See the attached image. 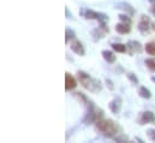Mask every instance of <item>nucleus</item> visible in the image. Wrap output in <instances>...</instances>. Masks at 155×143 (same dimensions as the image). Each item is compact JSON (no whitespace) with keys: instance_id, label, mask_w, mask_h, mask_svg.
<instances>
[{"instance_id":"nucleus-4","label":"nucleus","mask_w":155,"mask_h":143,"mask_svg":"<svg viewBox=\"0 0 155 143\" xmlns=\"http://www.w3.org/2000/svg\"><path fill=\"white\" fill-rule=\"evenodd\" d=\"M77 77H78V81L81 82V84H82L84 88L89 89V87H90V84H91L93 78H91V77H90L88 73H85L84 71H78L77 72Z\"/></svg>"},{"instance_id":"nucleus-27","label":"nucleus","mask_w":155,"mask_h":143,"mask_svg":"<svg viewBox=\"0 0 155 143\" xmlns=\"http://www.w3.org/2000/svg\"><path fill=\"white\" fill-rule=\"evenodd\" d=\"M152 81H153V82L155 83V77H152Z\"/></svg>"},{"instance_id":"nucleus-2","label":"nucleus","mask_w":155,"mask_h":143,"mask_svg":"<svg viewBox=\"0 0 155 143\" xmlns=\"http://www.w3.org/2000/svg\"><path fill=\"white\" fill-rule=\"evenodd\" d=\"M137 121L141 125H144V124H154L155 125V114L150 111L142 112L140 117L137 118Z\"/></svg>"},{"instance_id":"nucleus-20","label":"nucleus","mask_w":155,"mask_h":143,"mask_svg":"<svg viewBox=\"0 0 155 143\" xmlns=\"http://www.w3.org/2000/svg\"><path fill=\"white\" fill-rule=\"evenodd\" d=\"M126 76H127V78H129V79H130V81H131L134 84H137V83H138V78H137V77H136V76H135L132 72H129Z\"/></svg>"},{"instance_id":"nucleus-8","label":"nucleus","mask_w":155,"mask_h":143,"mask_svg":"<svg viewBox=\"0 0 155 143\" xmlns=\"http://www.w3.org/2000/svg\"><path fill=\"white\" fill-rule=\"evenodd\" d=\"M102 57H104V59L108 63V64H113V63H116L117 60V57L116 54L113 53V52H111V51H107V49H105V51H102Z\"/></svg>"},{"instance_id":"nucleus-11","label":"nucleus","mask_w":155,"mask_h":143,"mask_svg":"<svg viewBox=\"0 0 155 143\" xmlns=\"http://www.w3.org/2000/svg\"><path fill=\"white\" fill-rule=\"evenodd\" d=\"M127 47H129L132 52H137V53H141V52H142V45H141L138 41H134V40L129 41V42H127Z\"/></svg>"},{"instance_id":"nucleus-26","label":"nucleus","mask_w":155,"mask_h":143,"mask_svg":"<svg viewBox=\"0 0 155 143\" xmlns=\"http://www.w3.org/2000/svg\"><path fill=\"white\" fill-rule=\"evenodd\" d=\"M149 1H150L152 4H155V0H149Z\"/></svg>"},{"instance_id":"nucleus-15","label":"nucleus","mask_w":155,"mask_h":143,"mask_svg":"<svg viewBox=\"0 0 155 143\" xmlns=\"http://www.w3.org/2000/svg\"><path fill=\"white\" fill-rule=\"evenodd\" d=\"M146 66L148 68V70L152 72L155 71V58H149V59H146L144 62Z\"/></svg>"},{"instance_id":"nucleus-5","label":"nucleus","mask_w":155,"mask_h":143,"mask_svg":"<svg viewBox=\"0 0 155 143\" xmlns=\"http://www.w3.org/2000/svg\"><path fill=\"white\" fill-rule=\"evenodd\" d=\"M76 87H77V82H76L75 77H74L71 73L66 72V73H65V90L69 91V90L75 89Z\"/></svg>"},{"instance_id":"nucleus-22","label":"nucleus","mask_w":155,"mask_h":143,"mask_svg":"<svg viewBox=\"0 0 155 143\" xmlns=\"http://www.w3.org/2000/svg\"><path fill=\"white\" fill-rule=\"evenodd\" d=\"M116 141H118V142H129V138H127L126 136L121 135V136H118V137H116Z\"/></svg>"},{"instance_id":"nucleus-13","label":"nucleus","mask_w":155,"mask_h":143,"mask_svg":"<svg viewBox=\"0 0 155 143\" xmlns=\"http://www.w3.org/2000/svg\"><path fill=\"white\" fill-rule=\"evenodd\" d=\"M138 94H140V96L143 98V99H150V98H152L150 90L147 89L146 87H141V88L138 89Z\"/></svg>"},{"instance_id":"nucleus-9","label":"nucleus","mask_w":155,"mask_h":143,"mask_svg":"<svg viewBox=\"0 0 155 143\" xmlns=\"http://www.w3.org/2000/svg\"><path fill=\"white\" fill-rule=\"evenodd\" d=\"M129 24H130V23H124V22L118 23L116 25V30L119 34H127V33H130V30H131V28H130Z\"/></svg>"},{"instance_id":"nucleus-10","label":"nucleus","mask_w":155,"mask_h":143,"mask_svg":"<svg viewBox=\"0 0 155 143\" xmlns=\"http://www.w3.org/2000/svg\"><path fill=\"white\" fill-rule=\"evenodd\" d=\"M110 109L113 112V113H118L119 112V109H120V106H121V99L120 98H116L114 100H112L111 102H110Z\"/></svg>"},{"instance_id":"nucleus-3","label":"nucleus","mask_w":155,"mask_h":143,"mask_svg":"<svg viewBox=\"0 0 155 143\" xmlns=\"http://www.w3.org/2000/svg\"><path fill=\"white\" fill-rule=\"evenodd\" d=\"M85 18L88 19H99L101 23H105L108 17L104 13H100V12H95V11H91V10H88L85 11Z\"/></svg>"},{"instance_id":"nucleus-12","label":"nucleus","mask_w":155,"mask_h":143,"mask_svg":"<svg viewBox=\"0 0 155 143\" xmlns=\"http://www.w3.org/2000/svg\"><path fill=\"white\" fill-rule=\"evenodd\" d=\"M118 8H123V10H125L130 16H132V15L135 13V8H134L131 5L126 4V2H121V4H119V5H118Z\"/></svg>"},{"instance_id":"nucleus-18","label":"nucleus","mask_w":155,"mask_h":143,"mask_svg":"<svg viewBox=\"0 0 155 143\" xmlns=\"http://www.w3.org/2000/svg\"><path fill=\"white\" fill-rule=\"evenodd\" d=\"M75 96L77 98L78 100H81L82 102H84L85 105H88V104H89V100H88V98H87L84 94H82V93H75Z\"/></svg>"},{"instance_id":"nucleus-28","label":"nucleus","mask_w":155,"mask_h":143,"mask_svg":"<svg viewBox=\"0 0 155 143\" xmlns=\"http://www.w3.org/2000/svg\"><path fill=\"white\" fill-rule=\"evenodd\" d=\"M153 27H154V29H155V24H154V25H153Z\"/></svg>"},{"instance_id":"nucleus-1","label":"nucleus","mask_w":155,"mask_h":143,"mask_svg":"<svg viewBox=\"0 0 155 143\" xmlns=\"http://www.w3.org/2000/svg\"><path fill=\"white\" fill-rule=\"evenodd\" d=\"M95 126L100 132H102L107 137H113L118 132V126L112 120H106L101 118L95 121Z\"/></svg>"},{"instance_id":"nucleus-7","label":"nucleus","mask_w":155,"mask_h":143,"mask_svg":"<svg viewBox=\"0 0 155 143\" xmlns=\"http://www.w3.org/2000/svg\"><path fill=\"white\" fill-rule=\"evenodd\" d=\"M70 47H71V49H72L76 54H78V55H84V53H85L84 47L82 46V43H81L79 41H77V40H75V41L70 45Z\"/></svg>"},{"instance_id":"nucleus-14","label":"nucleus","mask_w":155,"mask_h":143,"mask_svg":"<svg viewBox=\"0 0 155 143\" xmlns=\"http://www.w3.org/2000/svg\"><path fill=\"white\" fill-rule=\"evenodd\" d=\"M144 48H146V52H147L149 55H155V41L148 42Z\"/></svg>"},{"instance_id":"nucleus-24","label":"nucleus","mask_w":155,"mask_h":143,"mask_svg":"<svg viewBox=\"0 0 155 143\" xmlns=\"http://www.w3.org/2000/svg\"><path fill=\"white\" fill-rule=\"evenodd\" d=\"M150 12H152V13H153V15L155 16V4L153 5V6H152V7H150Z\"/></svg>"},{"instance_id":"nucleus-6","label":"nucleus","mask_w":155,"mask_h":143,"mask_svg":"<svg viewBox=\"0 0 155 143\" xmlns=\"http://www.w3.org/2000/svg\"><path fill=\"white\" fill-rule=\"evenodd\" d=\"M138 30H140V33L141 34H143V35H146V34H148L149 33V30H150V27H149V19L146 17V16H142V19H141V22L138 23Z\"/></svg>"},{"instance_id":"nucleus-17","label":"nucleus","mask_w":155,"mask_h":143,"mask_svg":"<svg viewBox=\"0 0 155 143\" xmlns=\"http://www.w3.org/2000/svg\"><path fill=\"white\" fill-rule=\"evenodd\" d=\"M66 37H65V41H66V43L69 42V40H71V38H75L76 37V34H75V32L72 30V29H66Z\"/></svg>"},{"instance_id":"nucleus-16","label":"nucleus","mask_w":155,"mask_h":143,"mask_svg":"<svg viewBox=\"0 0 155 143\" xmlns=\"http://www.w3.org/2000/svg\"><path fill=\"white\" fill-rule=\"evenodd\" d=\"M112 48L116 52H119V53H125L126 52V46L123 45V43H113L112 45Z\"/></svg>"},{"instance_id":"nucleus-19","label":"nucleus","mask_w":155,"mask_h":143,"mask_svg":"<svg viewBox=\"0 0 155 143\" xmlns=\"http://www.w3.org/2000/svg\"><path fill=\"white\" fill-rule=\"evenodd\" d=\"M147 136H148V138H149L150 141L155 142V129H149V130H147Z\"/></svg>"},{"instance_id":"nucleus-21","label":"nucleus","mask_w":155,"mask_h":143,"mask_svg":"<svg viewBox=\"0 0 155 143\" xmlns=\"http://www.w3.org/2000/svg\"><path fill=\"white\" fill-rule=\"evenodd\" d=\"M119 19H120L121 22H124V23H130V22H131V19H130L129 16H126V15H120V16H119Z\"/></svg>"},{"instance_id":"nucleus-25","label":"nucleus","mask_w":155,"mask_h":143,"mask_svg":"<svg viewBox=\"0 0 155 143\" xmlns=\"http://www.w3.org/2000/svg\"><path fill=\"white\" fill-rule=\"evenodd\" d=\"M136 141H137V142H141V143H143V141H142V140H141V138H137V137H136Z\"/></svg>"},{"instance_id":"nucleus-23","label":"nucleus","mask_w":155,"mask_h":143,"mask_svg":"<svg viewBox=\"0 0 155 143\" xmlns=\"http://www.w3.org/2000/svg\"><path fill=\"white\" fill-rule=\"evenodd\" d=\"M106 84H107V88L110 89V90H113L114 89V85H113V82L111 81V79H106Z\"/></svg>"}]
</instances>
